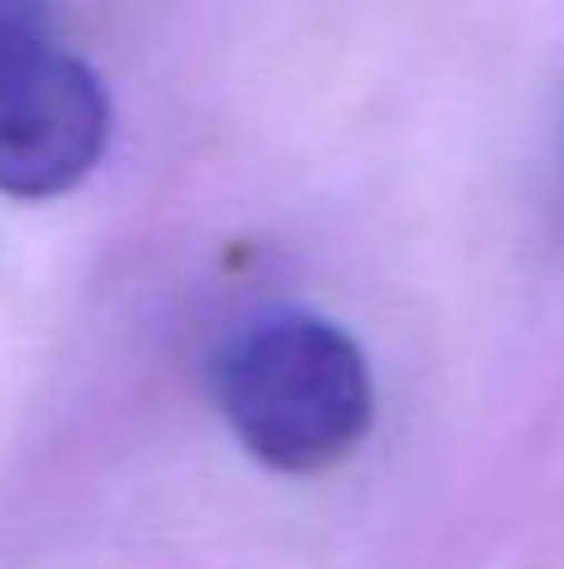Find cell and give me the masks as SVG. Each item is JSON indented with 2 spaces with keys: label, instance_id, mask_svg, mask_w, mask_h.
<instances>
[{
  "label": "cell",
  "instance_id": "cell-1",
  "mask_svg": "<svg viewBox=\"0 0 564 569\" xmlns=\"http://www.w3.org/2000/svg\"><path fill=\"white\" fill-rule=\"evenodd\" d=\"M210 390L230 435L275 475H325L375 430V375L335 320L255 310L215 345Z\"/></svg>",
  "mask_w": 564,
  "mask_h": 569
},
{
  "label": "cell",
  "instance_id": "cell-2",
  "mask_svg": "<svg viewBox=\"0 0 564 569\" xmlns=\"http://www.w3.org/2000/svg\"><path fill=\"white\" fill-rule=\"evenodd\" d=\"M110 100L46 10L0 6V190L56 200L100 166Z\"/></svg>",
  "mask_w": 564,
  "mask_h": 569
}]
</instances>
